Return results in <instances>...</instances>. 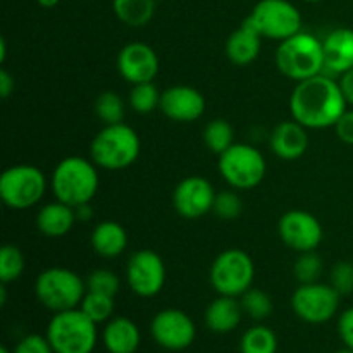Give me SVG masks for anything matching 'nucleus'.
<instances>
[{"mask_svg":"<svg viewBox=\"0 0 353 353\" xmlns=\"http://www.w3.org/2000/svg\"><path fill=\"white\" fill-rule=\"evenodd\" d=\"M347 105L338 79L326 72L299 81L290 97L292 117L307 130L333 128Z\"/></svg>","mask_w":353,"mask_h":353,"instance_id":"obj_1","label":"nucleus"},{"mask_svg":"<svg viewBox=\"0 0 353 353\" xmlns=\"http://www.w3.org/2000/svg\"><path fill=\"white\" fill-rule=\"evenodd\" d=\"M50 188L55 200L74 209L83 203H92L99 192L97 164L79 155L62 159L52 172Z\"/></svg>","mask_w":353,"mask_h":353,"instance_id":"obj_2","label":"nucleus"},{"mask_svg":"<svg viewBox=\"0 0 353 353\" xmlns=\"http://www.w3.org/2000/svg\"><path fill=\"white\" fill-rule=\"evenodd\" d=\"M274 61L281 74L293 81H303L324 72L323 40L307 31L279 41Z\"/></svg>","mask_w":353,"mask_h":353,"instance_id":"obj_3","label":"nucleus"},{"mask_svg":"<svg viewBox=\"0 0 353 353\" xmlns=\"http://www.w3.org/2000/svg\"><path fill=\"white\" fill-rule=\"evenodd\" d=\"M141 141L137 131L128 124H109L93 138L90 154L97 168L107 171H121L138 161Z\"/></svg>","mask_w":353,"mask_h":353,"instance_id":"obj_4","label":"nucleus"},{"mask_svg":"<svg viewBox=\"0 0 353 353\" xmlns=\"http://www.w3.org/2000/svg\"><path fill=\"white\" fill-rule=\"evenodd\" d=\"M97 326L99 324L78 307L54 314L45 336L50 341L54 353H93L99 341Z\"/></svg>","mask_w":353,"mask_h":353,"instance_id":"obj_5","label":"nucleus"},{"mask_svg":"<svg viewBox=\"0 0 353 353\" xmlns=\"http://www.w3.org/2000/svg\"><path fill=\"white\" fill-rule=\"evenodd\" d=\"M86 292V281L68 268L45 269L34 281L37 300L54 314L78 309Z\"/></svg>","mask_w":353,"mask_h":353,"instance_id":"obj_6","label":"nucleus"},{"mask_svg":"<svg viewBox=\"0 0 353 353\" xmlns=\"http://www.w3.org/2000/svg\"><path fill=\"white\" fill-rule=\"evenodd\" d=\"M47 186L43 171L37 165H12L0 176V199L9 209L26 210L43 199Z\"/></svg>","mask_w":353,"mask_h":353,"instance_id":"obj_7","label":"nucleus"},{"mask_svg":"<svg viewBox=\"0 0 353 353\" xmlns=\"http://www.w3.org/2000/svg\"><path fill=\"white\" fill-rule=\"evenodd\" d=\"M209 279L217 295L240 299L254 285V261L247 252L240 250V248H230V250L221 252L214 259Z\"/></svg>","mask_w":353,"mask_h":353,"instance_id":"obj_8","label":"nucleus"},{"mask_svg":"<svg viewBox=\"0 0 353 353\" xmlns=\"http://www.w3.org/2000/svg\"><path fill=\"white\" fill-rule=\"evenodd\" d=\"M268 164L261 150L247 143H234L219 155V172L233 190H252L265 178Z\"/></svg>","mask_w":353,"mask_h":353,"instance_id":"obj_9","label":"nucleus"},{"mask_svg":"<svg viewBox=\"0 0 353 353\" xmlns=\"http://www.w3.org/2000/svg\"><path fill=\"white\" fill-rule=\"evenodd\" d=\"M247 21L268 40L283 41L302 31V14L290 0H261Z\"/></svg>","mask_w":353,"mask_h":353,"instance_id":"obj_10","label":"nucleus"},{"mask_svg":"<svg viewBox=\"0 0 353 353\" xmlns=\"http://www.w3.org/2000/svg\"><path fill=\"white\" fill-rule=\"evenodd\" d=\"M341 295L331 285L309 283L293 292L292 309L307 324H326L336 316Z\"/></svg>","mask_w":353,"mask_h":353,"instance_id":"obj_11","label":"nucleus"},{"mask_svg":"<svg viewBox=\"0 0 353 353\" xmlns=\"http://www.w3.org/2000/svg\"><path fill=\"white\" fill-rule=\"evenodd\" d=\"M126 281L131 292L141 299L159 295L165 285V264L154 250H138L126 265Z\"/></svg>","mask_w":353,"mask_h":353,"instance_id":"obj_12","label":"nucleus"},{"mask_svg":"<svg viewBox=\"0 0 353 353\" xmlns=\"http://www.w3.org/2000/svg\"><path fill=\"white\" fill-rule=\"evenodd\" d=\"M155 343L169 352H183L193 345L196 326L192 317L179 309H164L155 314L150 323Z\"/></svg>","mask_w":353,"mask_h":353,"instance_id":"obj_13","label":"nucleus"},{"mask_svg":"<svg viewBox=\"0 0 353 353\" xmlns=\"http://www.w3.org/2000/svg\"><path fill=\"white\" fill-rule=\"evenodd\" d=\"M278 233L283 243L299 254L317 250L324 236L319 219L314 214L299 209L283 214L278 223Z\"/></svg>","mask_w":353,"mask_h":353,"instance_id":"obj_14","label":"nucleus"},{"mask_svg":"<svg viewBox=\"0 0 353 353\" xmlns=\"http://www.w3.org/2000/svg\"><path fill=\"white\" fill-rule=\"evenodd\" d=\"M216 195L209 179L202 176H188L176 185L172 192V205L185 219H200L212 212Z\"/></svg>","mask_w":353,"mask_h":353,"instance_id":"obj_15","label":"nucleus"},{"mask_svg":"<svg viewBox=\"0 0 353 353\" xmlns=\"http://www.w3.org/2000/svg\"><path fill=\"white\" fill-rule=\"evenodd\" d=\"M117 71L131 85L154 81L159 72V57L150 45L133 41L119 50Z\"/></svg>","mask_w":353,"mask_h":353,"instance_id":"obj_16","label":"nucleus"},{"mask_svg":"<svg viewBox=\"0 0 353 353\" xmlns=\"http://www.w3.org/2000/svg\"><path fill=\"white\" fill-rule=\"evenodd\" d=\"M159 109L176 123H193L205 112V97L193 86L176 85L162 92Z\"/></svg>","mask_w":353,"mask_h":353,"instance_id":"obj_17","label":"nucleus"},{"mask_svg":"<svg viewBox=\"0 0 353 353\" xmlns=\"http://www.w3.org/2000/svg\"><path fill=\"white\" fill-rule=\"evenodd\" d=\"M324 72L330 76H341L353 69V30L336 28L323 40Z\"/></svg>","mask_w":353,"mask_h":353,"instance_id":"obj_18","label":"nucleus"},{"mask_svg":"<svg viewBox=\"0 0 353 353\" xmlns=\"http://www.w3.org/2000/svg\"><path fill=\"white\" fill-rule=\"evenodd\" d=\"M269 145H271V150L283 161H296L309 148L307 128L295 119L283 121L276 124L272 130Z\"/></svg>","mask_w":353,"mask_h":353,"instance_id":"obj_19","label":"nucleus"},{"mask_svg":"<svg viewBox=\"0 0 353 353\" xmlns=\"http://www.w3.org/2000/svg\"><path fill=\"white\" fill-rule=\"evenodd\" d=\"M102 343L109 353H137L141 333L130 317H112L102 331Z\"/></svg>","mask_w":353,"mask_h":353,"instance_id":"obj_20","label":"nucleus"},{"mask_svg":"<svg viewBox=\"0 0 353 353\" xmlns=\"http://www.w3.org/2000/svg\"><path fill=\"white\" fill-rule=\"evenodd\" d=\"M261 47L262 34L245 19L243 24L228 38L226 55L234 65H248L259 57Z\"/></svg>","mask_w":353,"mask_h":353,"instance_id":"obj_21","label":"nucleus"},{"mask_svg":"<svg viewBox=\"0 0 353 353\" xmlns=\"http://www.w3.org/2000/svg\"><path fill=\"white\" fill-rule=\"evenodd\" d=\"M243 314V307L236 296L219 295L207 307L205 324L212 333L228 334L240 326Z\"/></svg>","mask_w":353,"mask_h":353,"instance_id":"obj_22","label":"nucleus"},{"mask_svg":"<svg viewBox=\"0 0 353 353\" xmlns=\"http://www.w3.org/2000/svg\"><path fill=\"white\" fill-rule=\"evenodd\" d=\"M74 207L62 203L59 200L45 203L37 214V228L41 234L48 238H62L72 230L76 223Z\"/></svg>","mask_w":353,"mask_h":353,"instance_id":"obj_23","label":"nucleus"},{"mask_svg":"<svg viewBox=\"0 0 353 353\" xmlns=\"http://www.w3.org/2000/svg\"><path fill=\"white\" fill-rule=\"evenodd\" d=\"M93 252L103 259H116L126 250L128 233L116 221H102L97 224L90 238Z\"/></svg>","mask_w":353,"mask_h":353,"instance_id":"obj_24","label":"nucleus"},{"mask_svg":"<svg viewBox=\"0 0 353 353\" xmlns=\"http://www.w3.org/2000/svg\"><path fill=\"white\" fill-rule=\"evenodd\" d=\"M157 0H114L112 9L117 19L130 28H141L152 21Z\"/></svg>","mask_w":353,"mask_h":353,"instance_id":"obj_25","label":"nucleus"},{"mask_svg":"<svg viewBox=\"0 0 353 353\" xmlns=\"http://www.w3.org/2000/svg\"><path fill=\"white\" fill-rule=\"evenodd\" d=\"M278 336L271 327L255 324L240 340V353H278Z\"/></svg>","mask_w":353,"mask_h":353,"instance_id":"obj_26","label":"nucleus"},{"mask_svg":"<svg viewBox=\"0 0 353 353\" xmlns=\"http://www.w3.org/2000/svg\"><path fill=\"white\" fill-rule=\"evenodd\" d=\"M203 141L214 154L221 155L234 145V130L226 119H212L203 130Z\"/></svg>","mask_w":353,"mask_h":353,"instance_id":"obj_27","label":"nucleus"},{"mask_svg":"<svg viewBox=\"0 0 353 353\" xmlns=\"http://www.w3.org/2000/svg\"><path fill=\"white\" fill-rule=\"evenodd\" d=\"M95 114L105 126L124 123L126 105L119 93L102 92L95 100Z\"/></svg>","mask_w":353,"mask_h":353,"instance_id":"obj_28","label":"nucleus"},{"mask_svg":"<svg viewBox=\"0 0 353 353\" xmlns=\"http://www.w3.org/2000/svg\"><path fill=\"white\" fill-rule=\"evenodd\" d=\"M162 92H159L154 81L133 85L130 92V107L138 114H150L161 107Z\"/></svg>","mask_w":353,"mask_h":353,"instance_id":"obj_29","label":"nucleus"},{"mask_svg":"<svg viewBox=\"0 0 353 353\" xmlns=\"http://www.w3.org/2000/svg\"><path fill=\"white\" fill-rule=\"evenodd\" d=\"M114 296L102 295V293L86 292L79 309L90 317L95 324H105L112 319L114 314Z\"/></svg>","mask_w":353,"mask_h":353,"instance_id":"obj_30","label":"nucleus"},{"mask_svg":"<svg viewBox=\"0 0 353 353\" xmlns=\"http://www.w3.org/2000/svg\"><path fill=\"white\" fill-rule=\"evenodd\" d=\"M24 268H26V261H24L23 252L16 245H3L0 250V281L2 285L17 281L23 276Z\"/></svg>","mask_w":353,"mask_h":353,"instance_id":"obj_31","label":"nucleus"},{"mask_svg":"<svg viewBox=\"0 0 353 353\" xmlns=\"http://www.w3.org/2000/svg\"><path fill=\"white\" fill-rule=\"evenodd\" d=\"M240 302L241 307H243V312L254 321L268 319L272 310H274V303H272L271 296L257 288H250L248 292H245L240 296Z\"/></svg>","mask_w":353,"mask_h":353,"instance_id":"obj_32","label":"nucleus"},{"mask_svg":"<svg viewBox=\"0 0 353 353\" xmlns=\"http://www.w3.org/2000/svg\"><path fill=\"white\" fill-rule=\"evenodd\" d=\"M323 261L314 250L300 254V257L295 262V268H293V272H295V278L300 285H309V283H317L319 276L323 274Z\"/></svg>","mask_w":353,"mask_h":353,"instance_id":"obj_33","label":"nucleus"},{"mask_svg":"<svg viewBox=\"0 0 353 353\" xmlns=\"http://www.w3.org/2000/svg\"><path fill=\"white\" fill-rule=\"evenodd\" d=\"M119 278L112 271H109V269H95L86 278V290L88 292L116 296L117 292H119Z\"/></svg>","mask_w":353,"mask_h":353,"instance_id":"obj_34","label":"nucleus"},{"mask_svg":"<svg viewBox=\"0 0 353 353\" xmlns=\"http://www.w3.org/2000/svg\"><path fill=\"white\" fill-rule=\"evenodd\" d=\"M241 210H243V202H241L240 195L236 192H221L216 195L214 200L212 212L216 214L219 219L223 221H234L240 217Z\"/></svg>","mask_w":353,"mask_h":353,"instance_id":"obj_35","label":"nucleus"},{"mask_svg":"<svg viewBox=\"0 0 353 353\" xmlns=\"http://www.w3.org/2000/svg\"><path fill=\"white\" fill-rule=\"evenodd\" d=\"M331 286L343 295H350L353 293V264L352 262L341 261L336 262L331 269Z\"/></svg>","mask_w":353,"mask_h":353,"instance_id":"obj_36","label":"nucleus"},{"mask_svg":"<svg viewBox=\"0 0 353 353\" xmlns=\"http://www.w3.org/2000/svg\"><path fill=\"white\" fill-rule=\"evenodd\" d=\"M12 353H54V348H52L47 336L33 333L26 334L23 340H19V343L14 347Z\"/></svg>","mask_w":353,"mask_h":353,"instance_id":"obj_37","label":"nucleus"},{"mask_svg":"<svg viewBox=\"0 0 353 353\" xmlns=\"http://www.w3.org/2000/svg\"><path fill=\"white\" fill-rule=\"evenodd\" d=\"M338 334L347 348L353 350V307L343 310L338 319Z\"/></svg>","mask_w":353,"mask_h":353,"instance_id":"obj_38","label":"nucleus"},{"mask_svg":"<svg viewBox=\"0 0 353 353\" xmlns=\"http://www.w3.org/2000/svg\"><path fill=\"white\" fill-rule=\"evenodd\" d=\"M333 128L336 131V137L343 143L352 145L353 147V110H345L343 116L336 121V124Z\"/></svg>","mask_w":353,"mask_h":353,"instance_id":"obj_39","label":"nucleus"},{"mask_svg":"<svg viewBox=\"0 0 353 353\" xmlns=\"http://www.w3.org/2000/svg\"><path fill=\"white\" fill-rule=\"evenodd\" d=\"M338 85H340L341 93H343L348 105H353V69L338 76Z\"/></svg>","mask_w":353,"mask_h":353,"instance_id":"obj_40","label":"nucleus"},{"mask_svg":"<svg viewBox=\"0 0 353 353\" xmlns=\"http://www.w3.org/2000/svg\"><path fill=\"white\" fill-rule=\"evenodd\" d=\"M14 86H16V81H14V78L10 76V72L2 69V71H0V97H2V99H9L14 92Z\"/></svg>","mask_w":353,"mask_h":353,"instance_id":"obj_41","label":"nucleus"},{"mask_svg":"<svg viewBox=\"0 0 353 353\" xmlns=\"http://www.w3.org/2000/svg\"><path fill=\"white\" fill-rule=\"evenodd\" d=\"M76 219L78 221H90L93 217V207L92 203H83V205L76 207Z\"/></svg>","mask_w":353,"mask_h":353,"instance_id":"obj_42","label":"nucleus"},{"mask_svg":"<svg viewBox=\"0 0 353 353\" xmlns=\"http://www.w3.org/2000/svg\"><path fill=\"white\" fill-rule=\"evenodd\" d=\"M59 2H61V0H37L38 6L45 7V9H52V7L59 6Z\"/></svg>","mask_w":353,"mask_h":353,"instance_id":"obj_43","label":"nucleus"},{"mask_svg":"<svg viewBox=\"0 0 353 353\" xmlns=\"http://www.w3.org/2000/svg\"><path fill=\"white\" fill-rule=\"evenodd\" d=\"M6 54H7V45H6V38L0 40V61H6Z\"/></svg>","mask_w":353,"mask_h":353,"instance_id":"obj_44","label":"nucleus"},{"mask_svg":"<svg viewBox=\"0 0 353 353\" xmlns=\"http://www.w3.org/2000/svg\"><path fill=\"white\" fill-rule=\"evenodd\" d=\"M334 353H353V350H352V348L345 347V348H341V350H336Z\"/></svg>","mask_w":353,"mask_h":353,"instance_id":"obj_45","label":"nucleus"},{"mask_svg":"<svg viewBox=\"0 0 353 353\" xmlns=\"http://www.w3.org/2000/svg\"><path fill=\"white\" fill-rule=\"evenodd\" d=\"M0 353H12V352H10L7 347H2V348H0Z\"/></svg>","mask_w":353,"mask_h":353,"instance_id":"obj_46","label":"nucleus"},{"mask_svg":"<svg viewBox=\"0 0 353 353\" xmlns=\"http://www.w3.org/2000/svg\"><path fill=\"white\" fill-rule=\"evenodd\" d=\"M303 2H310V3H316V2H321V0H303Z\"/></svg>","mask_w":353,"mask_h":353,"instance_id":"obj_47","label":"nucleus"}]
</instances>
